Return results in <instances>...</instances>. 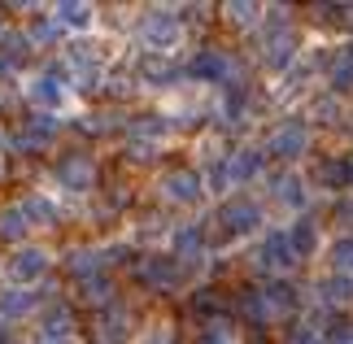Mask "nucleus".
I'll list each match as a JSON object with an SVG mask.
<instances>
[{"label": "nucleus", "instance_id": "nucleus-1", "mask_svg": "<svg viewBox=\"0 0 353 344\" xmlns=\"http://www.w3.org/2000/svg\"><path fill=\"white\" fill-rule=\"evenodd\" d=\"M179 39H183L179 13H170V9H148L144 13V22H140V44H144V52L166 57L170 48H179Z\"/></svg>", "mask_w": 353, "mask_h": 344}, {"label": "nucleus", "instance_id": "nucleus-2", "mask_svg": "<svg viewBox=\"0 0 353 344\" xmlns=\"http://www.w3.org/2000/svg\"><path fill=\"white\" fill-rule=\"evenodd\" d=\"M219 227L227 240H240V236H253L257 227H262V210H257V201L249 196H232L219 210Z\"/></svg>", "mask_w": 353, "mask_h": 344}, {"label": "nucleus", "instance_id": "nucleus-3", "mask_svg": "<svg viewBox=\"0 0 353 344\" xmlns=\"http://www.w3.org/2000/svg\"><path fill=\"white\" fill-rule=\"evenodd\" d=\"M65 70H57V65H52L48 74H39L31 88H26V96H31V101L39 105V109H48V114H61L65 109V101H70V96H65Z\"/></svg>", "mask_w": 353, "mask_h": 344}, {"label": "nucleus", "instance_id": "nucleus-4", "mask_svg": "<svg viewBox=\"0 0 353 344\" xmlns=\"http://www.w3.org/2000/svg\"><path fill=\"white\" fill-rule=\"evenodd\" d=\"M305 148H310V127L305 122H283V127H275V135L266 140V153H275L283 161L301 157Z\"/></svg>", "mask_w": 353, "mask_h": 344}, {"label": "nucleus", "instance_id": "nucleus-5", "mask_svg": "<svg viewBox=\"0 0 353 344\" xmlns=\"http://www.w3.org/2000/svg\"><path fill=\"white\" fill-rule=\"evenodd\" d=\"M44 270H48V253L44 249H18L9 257V279L18 283V287H31L44 279Z\"/></svg>", "mask_w": 353, "mask_h": 344}, {"label": "nucleus", "instance_id": "nucleus-6", "mask_svg": "<svg viewBox=\"0 0 353 344\" xmlns=\"http://www.w3.org/2000/svg\"><path fill=\"white\" fill-rule=\"evenodd\" d=\"M257 261H262L266 270H292L296 266V249H292L288 231H266L262 249H257Z\"/></svg>", "mask_w": 353, "mask_h": 344}, {"label": "nucleus", "instance_id": "nucleus-7", "mask_svg": "<svg viewBox=\"0 0 353 344\" xmlns=\"http://www.w3.org/2000/svg\"><path fill=\"white\" fill-rule=\"evenodd\" d=\"M188 74L196 79V83H232V57H223V52H196L192 65H188Z\"/></svg>", "mask_w": 353, "mask_h": 344}, {"label": "nucleus", "instance_id": "nucleus-8", "mask_svg": "<svg viewBox=\"0 0 353 344\" xmlns=\"http://www.w3.org/2000/svg\"><path fill=\"white\" fill-rule=\"evenodd\" d=\"M57 179L61 188H70V192H88L92 188V179H97V166H92V157H83V153H74V157H65V161H57Z\"/></svg>", "mask_w": 353, "mask_h": 344}, {"label": "nucleus", "instance_id": "nucleus-9", "mask_svg": "<svg viewBox=\"0 0 353 344\" xmlns=\"http://www.w3.org/2000/svg\"><path fill=\"white\" fill-rule=\"evenodd\" d=\"M161 188H166V196L179 201V205H196L201 196H205V183H201L196 170H170L166 179H161Z\"/></svg>", "mask_w": 353, "mask_h": 344}, {"label": "nucleus", "instance_id": "nucleus-10", "mask_svg": "<svg viewBox=\"0 0 353 344\" xmlns=\"http://www.w3.org/2000/svg\"><path fill=\"white\" fill-rule=\"evenodd\" d=\"M52 22L65 26V31H92V26H97V9L83 5V0H61V5L52 9Z\"/></svg>", "mask_w": 353, "mask_h": 344}, {"label": "nucleus", "instance_id": "nucleus-11", "mask_svg": "<svg viewBox=\"0 0 353 344\" xmlns=\"http://www.w3.org/2000/svg\"><path fill=\"white\" fill-rule=\"evenodd\" d=\"M262 153L257 148H240V153H232L227 157V174H232V188H240V183H249V179H257L262 174Z\"/></svg>", "mask_w": 353, "mask_h": 344}, {"label": "nucleus", "instance_id": "nucleus-12", "mask_svg": "<svg viewBox=\"0 0 353 344\" xmlns=\"http://www.w3.org/2000/svg\"><path fill=\"white\" fill-rule=\"evenodd\" d=\"M201 253H205L201 227H179L174 231V261H201Z\"/></svg>", "mask_w": 353, "mask_h": 344}, {"label": "nucleus", "instance_id": "nucleus-13", "mask_svg": "<svg viewBox=\"0 0 353 344\" xmlns=\"http://www.w3.org/2000/svg\"><path fill=\"white\" fill-rule=\"evenodd\" d=\"M296 61V39L292 35H275V39H270V44H266V70H288V65Z\"/></svg>", "mask_w": 353, "mask_h": 344}, {"label": "nucleus", "instance_id": "nucleus-14", "mask_svg": "<svg viewBox=\"0 0 353 344\" xmlns=\"http://www.w3.org/2000/svg\"><path fill=\"white\" fill-rule=\"evenodd\" d=\"M144 279H148V283H161V287H174V283L183 279V266H179L174 257H153V261L144 266Z\"/></svg>", "mask_w": 353, "mask_h": 344}, {"label": "nucleus", "instance_id": "nucleus-15", "mask_svg": "<svg viewBox=\"0 0 353 344\" xmlns=\"http://www.w3.org/2000/svg\"><path fill=\"white\" fill-rule=\"evenodd\" d=\"M140 79H144V83H153V88H166L170 79H174V70H170L166 57H157V52H144V57H140Z\"/></svg>", "mask_w": 353, "mask_h": 344}, {"label": "nucleus", "instance_id": "nucleus-16", "mask_svg": "<svg viewBox=\"0 0 353 344\" xmlns=\"http://www.w3.org/2000/svg\"><path fill=\"white\" fill-rule=\"evenodd\" d=\"M288 240H292V249H296V261H301V257H314V249H319V227L301 218V223H292Z\"/></svg>", "mask_w": 353, "mask_h": 344}, {"label": "nucleus", "instance_id": "nucleus-17", "mask_svg": "<svg viewBox=\"0 0 353 344\" xmlns=\"http://www.w3.org/2000/svg\"><path fill=\"white\" fill-rule=\"evenodd\" d=\"M275 201H283L288 210H301L305 205V183L296 174H279L275 179Z\"/></svg>", "mask_w": 353, "mask_h": 344}, {"label": "nucleus", "instance_id": "nucleus-18", "mask_svg": "<svg viewBox=\"0 0 353 344\" xmlns=\"http://www.w3.org/2000/svg\"><path fill=\"white\" fill-rule=\"evenodd\" d=\"M35 292H26V287H13V292H5L0 296V314H5V318H18V314H31L35 310Z\"/></svg>", "mask_w": 353, "mask_h": 344}, {"label": "nucleus", "instance_id": "nucleus-19", "mask_svg": "<svg viewBox=\"0 0 353 344\" xmlns=\"http://www.w3.org/2000/svg\"><path fill=\"white\" fill-rule=\"evenodd\" d=\"M314 179L323 188H349L353 183V166H349V161H323Z\"/></svg>", "mask_w": 353, "mask_h": 344}, {"label": "nucleus", "instance_id": "nucleus-20", "mask_svg": "<svg viewBox=\"0 0 353 344\" xmlns=\"http://www.w3.org/2000/svg\"><path fill=\"white\" fill-rule=\"evenodd\" d=\"M22 214H26V223H31V227L57 223V210H52V201H44V196H26L22 201Z\"/></svg>", "mask_w": 353, "mask_h": 344}, {"label": "nucleus", "instance_id": "nucleus-21", "mask_svg": "<svg viewBox=\"0 0 353 344\" xmlns=\"http://www.w3.org/2000/svg\"><path fill=\"white\" fill-rule=\"evenodd\" d=\"M332 88L336 92H349L353 88V44L341 48V57L332 61Z\"/></svg>", "mask_w": 353, "mask_h": 344}, {"label": "nucleus", "instance_id": "nucleus-22", "mask_svg": "<svg viewBox=\"0 0 353 344\" xmlns=\"http://www.w3.org/2000/svg\"><path fill=\"white\" fill-rule=\"evenodd\" d=\"M262 301H266L270 314H283V310L296 305V292H292V283H270L266 292H262Z\"/></svg>", "mask_w": 353, "mask_h": 344}, {"label": "nucleus", "instance_id": "nucleus-23", "mask_svg": "<svg viewBox=\"0 0 353 344\" xmlns=\"http://www.w3.org/2000/svg\"><path fill=\"white\" fill-rule=\"evenodd\" d=\"M26 214H22V205H13V210H0V236L5 240H22L26 236Z\"/></svg>", "mask_w": 353, "mask_h": 344}, {"label": "nucleus", "instance_id": "nucleus-24", "mask_svg": "<svg viewBox=\"0 0 353 344\" xmlns=\"http://www.w3.org/2000/svg\"><path fill=\"white\" fill-rule=\"evenodd\" d=\"M323 301H327V305H349V301H353V279H345V274L327 279V283H323Z\"/></svg>", "mask_w": 353, "mask_h": 344}, {"label": "nucleus", "instance_id": "nucleus-25", "mask_svg": "<svg viewBox=\"0 0 353 344\" xmlns=\"http://www.w3.org/2000/svg\"><path fill=\"white\" fill-rule=\"evenodd\" d=\"M332 266H336V274L353 279V240H341V244L332 249Z\"/></svg>", "mask_w": 353, "mask_h": 344}, {"label": "nucleus", "instance_id": "nucleus-26", "mask_svg": "<svg viewBox=\"0 0 353 344\" xmlns=\"http://www.w3.org/2000/svg\"><path fill=\"white\" fill-rule=\"evenodd\" d=\"M70 270L83 274V279H88V274H97V270H101V253H88V249L74 253V257H70Z\"/></svg>", "mask_w": 353, "mask_h": 344}, {"label": "nucleus", "instance_id": "nucleus-27", "mask_svg": "<svg viewBox=\"0 0 353 344\" xmlns=\"http://www.w3.org/2000/svg\"><path fill=\"white\" fill-rule=\"evenodd\" d=\"M257 13H262L257 5H240V0H236V5H227V18H232L236 26H253V22H257Z\"/></svg>", "mask_w": 353, "mask_h": 344}, {"label": "nucleus", "instance_id": "nucleus-28", "mask_svg": "<svg viewBox=\"0 0 353 344\" xmlns=\"http://www.w3.org/2000/svg\"><path fill=\"white\" fill-rule=\"evenodd\" d=\"M57 31H61V26L52 22V18H44V22L31 26V39H35V44H52V39H57Z\"/></svg>", "mask_w": 353, "mask_h": 344}, {"label": "nucleus", "instance_id": "nucleus-29", "mask_svg": "<svg viewBox=\"0 0 353 344\" xmlns=\"http://www.w3.org/2000/svg\"><path fill=\"white\" fill-rule=\"evenodd\" d=\"M232 188V174H227V161H214L210 166V192H227Z\"/></svg>", "mask_w": 353, "mask_h": 344}, {"label": "nucleus", "instance_id": "nucleus-30", "mask_svg": "<svg viewBox=\"0 0 353 344\" xmlns=\"http://www.w3.org/2000/svg\"><path fill=\"white\" fill-rule=\"evenodd\" d=\"M110 292H114V287L105 279H83V296L88 301H110Z\"/></svg>", "mask_w": 353, "mask_h": 344}, {"label": "nucleus", "instance_id": "nucleus-31", "mask_svg": "<svg viewBox=\"0 0 353 344\" xmlns=\"http://www.w3.org/2000/svg\"><path fill=\"white\" fill-rule=\"evenodd\" d=\"M319 13H323L327 22H349V26H353V5H323Z\"/></svg>", "mask_w": 353, "mask_h": 344}, {"label": "nucleus", "instance_id": "nucleus-32", "mask_svg": "<svg viewBox=\"0 0 353 344\" xmlns=\"http://www.w3.org/2000/svg\"><path fill=\"white\" fill-rule=\"evenodd\" d=\"M336 218H341V223H345V227H353V201H345V205H341V210H336Z\"/></svg>", "mask_w": 353, "mask_h": 344}, {"label": "nucleus", "instance_id": "nucleus-33", "mask_svg": "<svg viewBox=\"0 0 353 344\" xmlns=\"http://www.w3.org/2000/svg\"><path fill=\"white\" fill-rule=\"evenodd\" d=\"M148 344H166V332H157V336H153V340H148Z\"/></svg>", "mask_w": 353, "mask_h": 344}]
</instances>
